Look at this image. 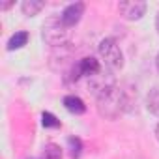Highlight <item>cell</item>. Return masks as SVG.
Listing matches in <instances>:
<instances>
[{
	"label": "cell",
	"instance_id": "30bf717a",
	"mask_svg": "<svg viewBox=\"0 0 159 159\" xmlns=\"http://www.w3.org/2000/svg\"><path fill=\"white\" fill-rule=\"evenodd\" d=\"M43 159H62V150L56 144H47L43 150Z\"/></svg>",
	"mask_w": 159,
	"mask_h": 159
},
{
	"label": "cell",
	"instance_id": "7a4b0ae2",
	"mask_svg": "<svg viewBox=\"0 0 159 159\" xmlns=\"http://www.w3.org/2000/svg\"><path fill=\"white\" fill-rule=\"evenodd\" d=\"M43 39L52 47H64L67 41V26L62 23V19L52 17L47 19L43 25Z\"/></svg>",
	"mask_w": 159,
	"mask_h": 159
},
{
	"label": "cell",
	"instance_id": "9c48e42d",
	"mask_svg": "<svg viewBox=\"0 0 159 159\" xmlns=\"http://www.w3.org/2000/svg\"><path fill=\"white\" fill-rule=\"evenodd\" d=\"M43 2H39V0H25L23 2V11H25V15H36V13H39L41 10H43Z\"/></svg>",
	"mask_w": 159,
	"mask_h": 159
},
{
	"label": "cell",
	"instance_id": "6da1fadb",
	"mask_svg": "<svg viewBox=\"0 0 159 159\" xmlns=\"http://www.w3.org/2000/svg\"><path fill=\"white\" fill-rule=\"evenodd\" d=\"M124 107H125V94L116 86H109L98 96V111L107 120H116L124 112Z\"/></svg>",
	"mask_w": 159,
	"mask_h": 159
},
{
	"label": "cell",
	"instance_id": "ba28073f",
	"mask_svg": "<svg viewBox=\"0 0 159 159\" xmlns=\"http://www.w3.org/2000/svg\"><path fill=\"white\" fill-rule=\"evenodd\" d=\"M26 41H28V32H15L8 41V51L21 49L23 45H26Z\"/></svg>",
	"mask_w": 159,
	"mask_h": 159
},
{
	"label": "cell",
	"instance_id": "8992f818",
	"mask_svg": "<svg viewBox=\"0 0 159 159\" xmlns=\"http://www.w3.org/2000/svg\"><path fill=\"white\" fill-rule=\"evenodd\" d=\"M64 107L71 112V114H83L86 111L84 107V101L81 98H77V96H66L64 98Z\"/></svg>",
	"mask_w": 159,
	"mask_h": 159
},
{
	"label": "cell",
	"instance_id": "3957f363",
	"mask_svg": "<svg viewBox=\"0 0 159 159\" xmlns=\"http://www.w3.org/2000/svg\"><path fill=\"white\" fill-rule=\"evenodd\" d=\"M99 54H101L103 62L112 69H120L124 66V54L120 51V45L112 38H107L99 43Z\"/></svg>",
	"mask_w": 159,
	"mask_h": 159
},
{
	"label": "cell",
	"instance_id": "52a82bcc",
	"mask_svg": "<svg viewBox=\"0 0 159 159\" xmlns=\"http://www.w3.org/2000/svg\"><path fill=\"white\" fill-rule=\"evenodd\" d=\"M146 107H148V111H150L152 114L159 116V86H155V88H152V90L148 92Z\"/></svg>",
	"mask_w": 159,
	"mask_h": 159
},
{
	"label": "cell",
	"instance_id": "4fadbf2b",
	"mask_svg": "<svg viewBox=\"0 0 159 159\" xmlns=\"http://www.w3.org/2000/svg\"><path fill=\"white\" fill-rule=\"evenodd\" d=\"M155 137H157V140H159V124H157V127H155Z\"/></svg>",
	"mask_w": 159,
	"mask_h": 159
},
{
	"label": "cell",
	"instance_id": "7c38bea8",
	"mask_svg": "<svg viewBox=\"0 0 159 159\" xmlns=\"http://www.w3.org/2000/svg\"><path fill=\"white\" fill-rule=\"evenodd\" d=\"M69 148H71V157H79V155H81V140H79V139H75V137H71L69 140Z\"/></svg>",
	"mask_w": 159,
	"mask_h": 159
},
{
	"label": "cell",
	"instance_id": "5bb4252c",
	"mask_svg": "<svg viewBox=\"0 0 159 159\" xmlns=\"http://www.w3.org/2000/svg\"><path fill=\"white\" fill-rule=\"evenodd\" d=\"M155 26H157V32H159V13H157V19H155Z\"/></svg>",
	"mask_w": 159,
	"mask_h": 159
},
{
	"label": "cell",
	"instance_id": "277c9868",
	"mask_svg": "<svg viewBox=\"0 0 159 159\" xmlns=\"http://www.w3.org/2000/svg\"><path fill=\"white\" fill-rule=\"evenodd\" d=\"M118 10L120 13L129 19V21H135V19H140L146 11V2L142 0H127V2H120L118 4Z\"/></svg>",
	"mask_w": 159,
	"mask_h": 159
},
{
	"label": "cell",
	"instance_id": "8fae6325",
	"mask_svg": "<svg viewBox=\"0 0 159 159\" xmlns=\"http://www.w3.org/2000/svg\"><path fill=\"white\" fill-rule=\"evenodd\" d=\"M41 118H43V125H45V127H54V129L60 127V120H56L54 114H51V112H43Z\"/></svg>",
	"mask_w": 159,
	"mask_h": 159
},
{
	"label": "cell",
	"instance_id": "5b68a950",
	"mask_svg": "<svg viewBox=\"0 0 159 159\" xmlns=\"http://www.w3.org/2000/svg\"><path fill=\"white\" fill-rule=\"evenodd\" d=\"M83 13H84V4H83V2H75V4H69V6L62 11L60 19H62V23L69 28V26H73V25H77L79 21H81Z\"/></svg>",
	"mask_w": 159,
	"mask_h": 159
},
{
	"label": "cell",
	"instance_id": "9a60e30c",
	"mask_svg": "<svg viewBox=\"0 0 159 159\" xmlns=\"http://www.w3.org/2000/svg\"><path fill=\"white\" fill-rule=\"evenodd\" d=\"M155 66H157V71H159V54H157V58H155Z\"/></svg>",
	"mask_w": 159,
	"mask_h": 159
}]
</instances>
